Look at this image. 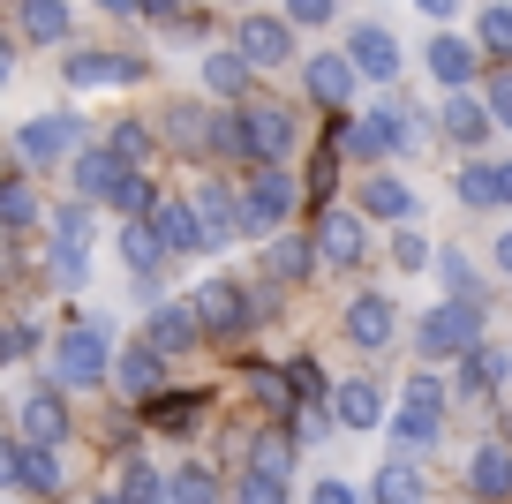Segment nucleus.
<instances>
[{"instance_id":"5fc2aeb1","label":"nucleus","mask_w":512,"mask_h":504,"mask_svg":"<svg viewBox=\"0 0 512 504\" xmlns=\"http://www.w3.org/2000/svg\"><path fill=\"white\" fill-rule=\"evenodd\" d=\"M415 8H422V16H437V23H445L452 8H460V0H415Z\"/></svg>"},{"instance_id":"a878e982","label":"nucleus","mask_w":512,"mask_h":504,"mask_svg":"<svg viewBox=\"0 0 512 504\" xmlns=\"http://www.w3.org/2000/svg\"><path fill=\"white\" fill-rule=\"evenodd\" d=\"M490 121H497V113H490V98H460V91L445 98V136L460 143V151H475V143L490 136Z\"/></svg>"},{"instance_id":"412c9836","label":"nucleus","mask_w":512,"mask_h":504,"mask_svg":"<svg viewBox=\"0 0 512 504\" xmlns=\"http://www.w3.org/2000/svg\"><path fill=\"white\" fill-rule=\"evenodd\" d=\"M467 489L490 497V504L512 497V452H505V444H475V459H467Z\"/></svg>"},{"instance_id":"58836bf2","label":"nucleus","mask_w":512,"mask_h":504,"mask_svg":"<svg viewBox=\"0 0 512 504\" xmlns=\"http://www.w3.org/2000/svg\"><path fill=\"white\" fill-rule=\"evenodd\" d=\"M174 504H219V474L211 467H181L174 474Z\"/></svg>"},{"instance_id":"052dcab7","label":"nucleus","mask_w":512,"mask_h":504,"mask_svg":"<svg viewBox=\"0 0 512 504\" xmlns=\"http://www.w3.org/2000/svg\"><path fill=\"white\" fill-rule=\"evenodd\" d=\"M0 362H8V331H0Z\"/></svg>"},{"instance_id":"c03bdc74","label":"nucleus","mask_w":512,"mask_h":504,"mask_svg":"<svg viewBox=\"0 0 512 504\" xmlns=\"http://www.w3.org/2000/svg\"><path fill=\"white\" fill-rule=\"evenodd\" d=\"M287 377H294V399L324 407V377H317V362H287Z\"/></svg>"},{"instance_id":"6ab92c4d","label":"nucleus","mask_w":512,"mask_h":504,"mask_svg":"<svg viewBox=\"0 0 512 504\" xmlns=\"http://www.w3.org/2000/svg\"><path fill=\"white\" fill-rule=\"evenodd\" d=\"M144 339H151V347H166V354L196 347V339H204V324H196V301H159V309H151V324H144Z\"/></svg>"},{"instance_id":"49530a36","label":"nucleus","mask_w":512,"mask_h":504,"mask_svg":"<svg viewBox=\"0 0 512 504\" xmlns=\"http://www.w3.org/2000/svg\"><path fill=\"white\" fill-rule=\"evenodd\" d=\"M490 113H497V121H505V128H512V68H505V76H497V83H490Z\"/></svg>"},{"instance_id":"de8ad7c7","label":"nucleus","mask_w":512,"mask_h":504,"mask_svg":"<svg viewBox=\"0 0 512 504\" xmlns=\"http://www.w3.org/2000/svg\"><path fill=\"white\" fill-rule=\"evenodd\" d=\"M332 16V0H287V23H324Z\"/></svg>"},{"instance_id":"4c0bfd02","label":"nucleus","mask_w":512,"mask_h":504,"mask_svg":"<svg viewBox=\"0 0 512 504\" xmlns=\"http://www.w3.org/2000/svg\"><path fill=\"white\" fill-rule=\"evenodd\" d=\"M113 211H121V219H151V211H159V189H151V181L128 166V181L113 189Z\"/></svg>"},{"instance_id":"f8f14e48","label":"nucleus","mask_w":512,"mask_h":504,"mask_svg":"<svg viewBox=\"0 0 512 504\" xmlns=\"http://www.w3.org/2000/svg\"><path fill=\"white\" fill-rule=\"evenodd\" d=\"M16 151H23V166H46V158H76V121H68V113H38V121H23Z\"/></svg>"},{"instance_id":"3c124183","label":"nucleus","mask_w":512,"mask_h":504,"mask_svg":"<svg viewBox=\"0 0 512 504\" xmlns=\"http://www.w3.org/2000/svg\"><path fill=\"white\" fill-rule=\"evenodd\" d=\"M309 196H317V211H324V196H332V158H317V174H309Z\"/></svg>"},{"instance_id":"13d9d810","label":"nucleus","mask_w":512,"mask_h":504,"mask_svg":"<svg viewBox=\"0 0 512 504\" xmlns=\"http://www.w3.org/2000/svg\"><path fill=\"white\" fill-rule=\"evenodd\" d=\"M497 189H505V204H512V158H505V166H497Z\"/></svg>"},{"instance_id":"0eeeda50","label":"nucleus","mask_w":512,"mask_h":504,"mask_svg":"<svg viewBox=\"0 0 512 504\" xmlns=\"http://www.w3.org/2000/svg\"><path fill=\"white\" fill-rule=\"evenodd\" d=\"M407 143H415V113L407 106H377V113H362V121L347 128L354 158H392V151H407Z\"/></svg>"},{"instance_id":"cd10ccee","label":"nucleus","mask_w":512,"mask_h":504,"mask_svg":"<svg viewBox=\"0 0 512 504\" xmlns=\"http://www.w3.org/2000/svg\"><path fill=\"white\" fill-rule=\"evenodd\" d=\"M332 414H339L347 429H377V422H384V392H377L369 377H354V384H339V392H332Z\"/></svg>"},{"instance_id":"f704fd0d","label":"nucleus","mask_w":512,"mask_h":504,"mask_svg":"<svg viewBox=\"0 0 512 504\" xmlns=\"http://www.w3.org/2000/svg\"><path fill=\"white\" fill-rule=\"evenodd\" d=\"M452 189H460V204L467 211H490V204H505V189H497V166H460V181H452Z\"/></svg>"},{"instance_id":"603ef678","label":"nucleus","mask_w":512,"mask_h":504,"mask_svg":"<svg viewBox=\"0 0 512 504\" xmlns=\"http://www.w3.org/2000/svg\"><path fill=\"white\" fill-rule=\"evenodd\" d=\"M445 279L460 286V294H475V271H467V264H460V256H452V249H445Z\"/></svg>"},{"instance_id":"c756f323","label":"nucleus","mask_w":512,"mask_h":504,"mask_svg":"<svg viewBox=\"0 0 512 504\" xmlns=\"http://www.w3.org/2000/svg\"><path fill=\"white\" fill-rule=\"evenodd\" d=\"M16 23H23L31 46H61V38H68V0H23Z\"/></svg>"},{"instance_id":"b1692460","label":"nucleus","mask_w":512,"mask_h":504,"mask_svg":"<svg viewBox=\"0 0 512 504\" xmlns=\"http://www.w3.org/2000/svg\"><path fill=\"white\" fill-rule=\"evenodd\" d=\"M362 211H369V219L407 226V219H415V189H407L400 174H369V181H362Z\"/></svg>"},{"instance_id":"2eb2a0df","label":"nucleus","mask_w":512,"mask_h":504,"mask_svg":"<svg viewBox=\"0 0 512 504\" xmlns=\"http://www.w3.org/2000/svg\"><path fill=\"white\" fill-rule=\"evenodd\" d=\"M354 76H362V68H354L347 53H309V61H302V83H309V98H317V106H347V98H354Z\"/></svg>"},{"instance_id":"a211bd4d","label":"nucleus","mask_w":512,"mask_h":504,"mask_svg":"<svg viewBox=\"0 0 512 504\" xmlns=\"http://www.w3.org/2000/svg\"><path fill=\"white\" fill-rule=\"evenodd\" d=\"M189 204H196V219H204V241H234V234H241V189H226V181H204Z\"/></svg>"},{"instance_id":"2f4dec72","label":"nucleus","mask_w":512,"mask_h":504,"mask_svg":"<svg viewBox=\"0 0 512 504\" xmlns=\"http://www.w3.org/2000/svg\"><path fill=\"white\" fill-rule=\"evenodd\" d=\"M467 362V392H497V384L512 377V362H505V347H490V339H475V347L460 354Z\"/></svg>"},{"instance_id":"f3484780","label":"nucleus","mask_w":512,"mask_h":504,"mask_svg":"<svg viewBox=\"0 0 512 504\" xmlns=\"http://www.w3.org/2000/svg\"><path fill=\"white\" fill-rule=\"evenodd\" d=\"M392 331H400V316H392L384 294H354L347 301V339H354V347L377 354V347H392Z\"/></svg>"},{"instance_id":"bf43d9fd","label":"nucleus","mask_w":512,"mask_h":504,"mask_svg":"<svg viewBox=\"0 0 512 504\" xmlns=\"http://www.w3.org/2000/svg\"><path fill=\"white\" fill-rule=\"evenodd\" d=\"M98 8H113V16H136V0H98Z\"/></svg>"},{"instance_id":"9d476101","label":"nucleus","mask_w":512,"mask_h":504,"mask_svg":"<svg viewBox=\"0 0 512 504\" xmlns=\"http://www.w3.org/2000/svg\"><path fill=\"white\" fill-rule=\"evenodd\" d=\"M113 384H121L136 407H151L159 399V384H166V347H151V339H136V347L113 362Z\"/></svg>"},{"instance_id":"c9c22d12","label":"nucleus","mask_w":512,"mask_h":504,"mask_svg":"<svg viewBox=\"0 0 512 504\" xmlns=\"http://www.w3.org/2000/svg\"><path fill=\"white\" fill-rule=\"evenodd\" d=\"M241 504H287V467H256L241 474Z\"/></svg>"},{"instance_id":"6e6552de","label":"nucleus","mask_w":512,"mask_h":504,"mask_svg":"<svg viewBox=\"0 0 512 504\" xmlns=\"http://www.w3.org/2000/svg\"><path fill=\"white\" fill-rule=\"evenodd\" d=\"M309 241H317V264H332V271H354L369 256V226L354 219V211H332V204L317 211V234Z\"/></svg>"},{"instance_id":"5701e85b","label":"nucleus","mask_w":512,"mask_h":504,"mask_svg":"<svg viewBox=\"0 0 512 504\" xmlns=\"http://www.w3.org/2000/svg\"><path fill=\"white\" fill-rule=\"evenodd\" d=\"M369 497H377V504H422V497H430V474H422L415 459H384L377 482H369Z\"/></svg>"},{"instance_id":"4be33fe9","label":"nucleus","mask_w":512,"mask_h":504,"mask_svg":"<svg viewBox=\"0 0 512 504\" xmlns=\"http://www.w3.org/2000/svg\"><path fill=\"white\" fill-rule=\"evenodd\" d=\"M151 226H159V241H166L174 256H196V249H211V241H204V219H196V204H166V196H159Z\"/></svg>"},{"instance_id":"473e14b6","label":"nucleus","mask_w":512,"mask_h":504,"mask_svg":"<svg viewBox=\"0 0 512 504\" xmlns=\"http://www.w3.org/2000/svg\"><path fill=\"white\" fill-rule=\"evenodd\" d=\"M0 226H8V234L38 226V196H31V181H23V174H8V181H0Z\"/></svg>"},{"instance_id":"6e6d98bb","label":"nucleus","mask_w":512,"mask_h":504,"mask_svg":"<svg viewBox=\"0 0 512 504\" xmlns=\"http://www.w3.org/2000/svg\"><path fill=\"white\" fill-rule=\"evenodd\" d=\"M497 271H505V279H512V234L497 241Z\"/></svg>"},{"instance_id":"bb28decb","label":"nucleus","mask_w":512,"mask_h":504,"mask_svg":"<svg viewBox=\"0 0 512 504\" xmlns=\"http://www.w3.org/2000/svg\"><path fill=\"white\" fill-rule=\"evenodd\" d=\"M264 264H272L279 286H294V279H309V271H317V241H302V234H287V226H279L272 249H264Z\"/></svg>"},{"instance_id":"aec40b11","label":"nucleus","mask_w":512,"mask_h":504,"mask_svg":"<svg viewBox=\"0 0 512 504\" xmlns=\"http://www.w3.org/2000/svg\"><path fill=\"white\" fill-rule=\"evenodd\" d=\"M16 489H31V497H61V489H68V467H61V444H23V467H16Z\"/></svg>"},{"instance_id":"a18cd8bd","label":"nucleus","mask_w":512,"mask_h":504,"mask_svg":"<svg viewBox=\"0 0 512 504\" xmlns=\"http://www.w3.org/2000/svg\"><path fill=\"white\" fill-rule=\"evenodd\" d=\"M23 354H38V324H31V316L8 324V362H23Z\"/></svg>"},{"instance_id":"c85d7f7f","label":"nucleus","mask_w":512,"mask_h":504,"mask_svg":"<svg viewBox=\"0 0 512 504\" xmlns=\"http://www.w3.org/2000/svg\"><path fill=\"white\" fill-rule=\"evenodd\" d=\"M249 76H256V61L241 46H226V53H204V83L219 98H249Z\"/></svg>"},{"instance_id":"79ce46f5","label":"nucleus","mask_w":512,"mask_h":504,"mask_svg":"<svg viewBox=\"0 0 512 504\" xmlns=\"http://www.w3.org/2000/svg\"><path fill=\"white\" fill-rule=\"evenodd\" d=\"M392 264H400V271H430V241H422L415 226H400V241H392Z\"/></svg>"},{"instance_id":"37998d69","label":"nucleus","mask_w":512,"mask_h":504,"mask_svg":"<svg viewBox=\"0 0 512 504\" xmlns=\"http://www.w3.org/2000/svg\"><path fill=\"white\" fill-rule=\"evenodd\" d=\"M482 46L512 61V8H482Z\"/></svg>"},{"instance_id":"7c9ffc66","label":"nucleus","mask_w":512,"mask_h":504,"mask_svg":"<svg viewBox=\"0 0 512 504\" xmlns=\"http://www.w3.org/2000/svg\"><path fill=\"white\" fill-rule=\"evenodd\" d=\"M121 256H128V271L144 279V271H159L174 249L159 241V226H151V219H128V226H121Z\"/></svg>"},{"instance_id":"7ed1b4c3","label":"nucleus","mask_w":512,"mask_h":504,"mask_svg":"<svg viewBox=\"0 0 512 504\" xmlns=\"http://www.w3.org/2000/svg\"><path fill=\"white\" fill-rule=\"evenodd\" d=\"M392 437H400L407 452H430V444L445 437V384H437L430 369H422V377L407 384V407L392 414Z\"/></svg>"},{"instance_id":"4468645a","label":"nucleus","mask_w":512,"mask_h":504,"mask_svg":"<svg viewBox=\"0 0 512 504\" xmlns=\"http://www.w3.org/2000/svg\"><path fill=\"white\" fill-rule=\"evenodd\" d=\"M347 61L362 68L369 83H392V76H400V38L384 31V23H362V31L347 38Z\"/></svg>"},{"instance_id":"09e8293b","label":"nucleus","mask_w":512,"mask_h":504,"mask_svg":"<svg viewBox=\"0 0 512 504\" xmlns=\"http://www.w3.org/2000/svg\"><path fill=\"white\" fill-rule=\"evenodd\" d=\"M309 504H354V489H347V482H332V474H324V482L309 489Z\"/></svg>"},{"instance_id":"ea45409f","label":"nucleus","mask_w":512,"mask_h":504,"mask_svg":"<svg viewBox=\"0 0 512 504\" xmlns=\"http://www.w3.org/2000/svg\"><path fill=\"white\" fill-rule=\"evenodd\" d=\"M196 414H204V399H151V422H159L166 437H189Z\"/></svg>"},{"instance_id":"f257e3e1","label":"nucleus","mask_w":512,"mask_h":504,"mask_svg":"<svg viewBox=\"0 0 512 504\" xmlns=\"http://www.w3.org/2000/svg\"><path fill=\"white\" fill-rule=\"evenodd\" d=\"M287 211H294V174L279 166V158H264L256 181L241 189V234H279Z\"/></svg>"},{"instance_id":"680f3d73","label":"nucleus","mask_w":512,"mask_h":504,"mask_svg":"<svg viewBox=\"0 0 512 504\" xmlns=\"http://www.w3.org/2000/svg\"><path fill=\"white\" fill-rule=\"evenodd\" d=\"M91 504H121V497H91Z\"/></svg>"},{"instance_id":"0e129e2a","label":"nucleus","mask_w":512,"mask_h":504,"mask_svg":"<svg viewBox=\"0 0 512 504\" xmlns=\"http://www.w3.org/2000/svg\"><path fill=\"white\" fill-rule=\"evenodd\" d=\"M475 504H490V497H475Z\"/></svg>"},{"instance_id":"e433bc0d","label":"nucleus","mask_w":512,"mask_h":504,"mask_svg":"<svg viewBox=\"0 0 512 504\" xmlns=\"http://www.w3.org/2000/svg\"><path fill=\"white\" fill-rule=\"evenodd\" d=\"M249 392L264 399L279 422H294V377H279V369H249Z\"/></svg>"},{"instance_id":"8fccbe9b","label":"nucleus","mask_w":512,"mask_h":504,"mask_svg":"<svg viewBox=\"0 0 512 504\" xmlns=\"http://www.w3.org/2000/svg\"><path fill=\"white\" fill-rule=\"evenodd\" d=\"M16 467H23V444L0 437V489H16Z\"/></svg>"},{"instance_id":"39448f33","label":"nucleus","mask_w":512,"mask_h":504,"mask_svg":"<svg viewBox=\"0 0 512 504\" xmlns=\"http://www.w3.org/2000/svg\"><path fill=\"white\" fill-rule=\"evenodd\" d=\"M241 151L264 166V158H287L294 151V113L287 106H272V98H241Z\"/></svg>"},{"instance_id":"a19ab883","label":"nucleus","mask_w":512,"mask_h":504,"mask_svg":"<svg viewBox=\"0 0 512 504\" xmlns=\"http://www.w3.org/2000/svg\"><path fill=\"white\" fill-rule=\"evenodd\" d=\"M106 143L128 158V166H144V151H151V128H144V121H113V136H106Z\"/></svg>"},{"instance_id":"dca6fc26","label":"nucleus","mask_w":512,"mask_h":504,"mask_svg":"<svg viewBox=\"0 0 512 504\" xmlns=\"http://www.w3.org/2000/svg\"><path fill=\"white\" fill-rule=\"evenodd\" d=\"M23 444H68V399L53 384L23 392Z\"/></svg>"},{"instance_id":"1a4fd4ad","label":"nucleus","mask_w":512,"mask_h":504,"mask_svg":"<svg viewBox=\"0 0 512 504\" xmlns=\"http://www.w3.org/2000/svg\"><path fill=\"white\" fill-rule=\"evenodd\" d=\"M68 174H76V196H83V204H113V189L128 181V158L113 151V143H91V151H76V166H68Z\"/></svg>"},{"instance_id":"864d4df0","label":"nucleus","mask_w":512,"mask_h":504,"mask_svg":"<svg viewBox=\"0 0 512 504\" xmlns=\"http://www.w3.org/2000/svg\"><path fill=\"white\" fill-rule=\"evenodd\" d=\"M174 8L181 0H136V16H159V23H174Z\"/></svg>"},{"instance_id":"e2e57ef3","label":"nucleus","mask_w":512,"mask_h":504,"mask_svg":"<svg viewBox=\"0 0 512 504\" xmlns=\"http://www.w3.org/2000/svg\"><path fill=\"white\" fill-rule=\"evenodd\" d=\"M0 181H8V158H0Z\"/></svg>"},{"instance_id":"20e7f679","label":"nucleus","mask_w":512,"mask_h":504,"mask_svg":"<svg viewBox=\"0 0 512 504\" xmlns=\"http://www.w3.org/2000/svg\"><path fill=\"white\" fill-rule=\"evenodd\" d=\"M189 301H196V324H204L211 339H234V331L256 324V294H249V286H234V279H204Z\"/></svg>"},{"instance_id":"423d86ee","label":"nucleus","mask_w":512,"mask_h":504,"mask_svg":"<svg viewBox=\"0 0 512 504\" xmlns=\"http://www.w3.org/2000/svg\"><path fill=\"white\" fill-rule=\"evenodd\" d=\"M106 331L98 324H76V331H61V347H53V377H61V392H83V384H98L106 377Z\"/></svg>"},{"instance_id":"f03ea898","label":"nucleus","mask_w":512,"mask_h":504,"mask_svg":"<svg viewBox=\"0 0 512 504\" xmlns=\"http://www.w3.org/2000/svg\"><path fill=\"white\" fill-rule=\"evenodd\" d=\"M475 339H482V301L475 294H452V301H437V309L422 316V354H430V362L437 354L452 362V354H467Z\"/></svg>"},{"instance_id":"ddd939ff","label":"nucleus","mask_w":512,"mask_h":504,"mask_svg":"<svg viewBox=\"0 0 512 504\" xmlns=\"http://www.w3.org/2000/svg\"><path fill=\"white\" fill-rule=\"evenodd\" d=\"M234 46L249 53L256 68H279V61H294V23H279V16H241Z\"/></svg>"},{"instance_id":"72a5a7b5","label":"nucleus","mask_w":512,"mask_h":504,"mask_svg":"<svg viewBox=\"0 0 512 504\" xmlns=\"http://www.w3.org/2000/svg\"><path fill=\"white\" fill-rule=\"evenodd\" d=\"M113 497H121V504H166L174 489L159 482V467H144V459H128V467H121V489H113Z\"/></svg>"},{"instance_id":"4d7b16f0","label":"nucleus","mask_w":512,"mask_h":504,"mask_svg":"<svg viewBox=\"0 0 512 504\" xmlns=\"http://www.w3.org/2000/svg\"><path fill=\"white\" fill-rule=\"evenodd\" d=\"M8 68H16V46H8V38H0V83H8Z\"/></svg>"},{"instance_id":"9b49d317","label":"nucleus","mask_w":512,"mask_h":504,"mask_svg":"<svg viewBox=\"0 0 512 504\" xmlns=\"http://www.w3.org/2000/svg\"><path fill=\"white\" fill-rule=\"evenodd\" d=\"M61 76L76 83V91H98V83H136V76H144V61H136V53H98V46H76Z\"/></svg>"},{"instance_id":"393cba45","label":"nucleus","mask_w":512,"mask_h":504,"mask_svg":"<svg viewBox=\"0 0 512 504\" xmlns=\"http://www.w3.org/2000/svg\"><path fill=\"white\" fill-rule=\"evenodd\" d=\"M422 68H430L445 91H460V83L475 76V46H467V38H452V31H437V38H430V53H422Z\"/></svg>"}]
</instances>
